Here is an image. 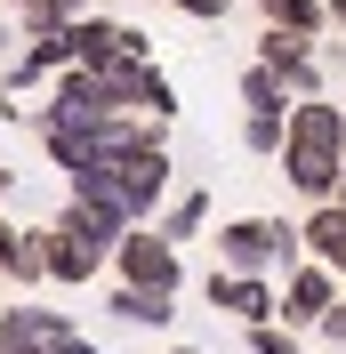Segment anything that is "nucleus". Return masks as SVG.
I'll use <instances>...</instances> for the list:
<instances>
[{
    "label": "nucleus",
    "instance_id": "obj_20",
    "mask_svg": "<svg viewBox=\"0 0 346 354\" xmlns=\"http://www.w3.org/2000/svg\"><path fill=\"white\" fill-rule=\"evenodd\" d=\"M170 354H194V346H170Z\"/></svg>",
    "mask_w": 346,
    "mask_h": 354
},
{
    "label": "nucleus",
    "instance_id": "obj_4",
    "mask_svg": "<svg viewBox=\"0 0 346 354\" xmlns=\"http://www.w3.org/2000/svg\"><path fill=\"white\" fill-rule=\"evenodd\" d=\"M113 258H121V282H129V290L177 298V242H161V234H121Z\"/></svg>",
    "mask_w": 346,
    "mask_h": 354
},
{
    "label": "nucleus",
    "instance_id": "obj_17",
    "mask_svg": "<svg viewBox=\"0 0 346 354\" xmlns=\"http://www.w3.org/2000/svg\"><path fill=\"white\" fill-rule=\"evenodd\" d=\"M185 17H226V0H177Z\"/></svg>",
    "mask_w": 346,
    "mask_h": 354
},
{
    "label": "nucleus",
    "instance_id": "obj_1",
    "mask_svg": "<svg viewBox=\"0 0 346 354\" xmlns=\"http://www.w3.org/2000/svg\"><path fill=\"white\" fill-rule=\"evenodd\" d=\"M338 161H346V113L322 105V97H306L282 121V169H290V185L306 201H330L338 194Z\"/></svg>",
    "mask_w": 346,
    "mask_h": 354
},
{
    "label": "nucleus",
    "instance_id": "obj_7",
    "mask_svg": "<svg viewBox=\"0 0 346 354\" xmlns=\"http://www.w3.org/2000/svg\"><path fill=\"white\" fill-rule=\"evenodd\" d=\"M210 306L242 314V322L258 330V322H274V290H266V282H250V274H210Z\"/></svg>",
    "mask_w": 346,
    "mask_h": 354
},
{
    "label": "nucleus",
    "instance_id": "obj_9",
    "mask_svg": "<svg viewBox=\"0 0 346 354\" xmlns=\"http://www.w3.org/2000/svg\"><path fill=\"white\" fill-rule=\"evenodd\" d=\"M57 234H73L81 250H97V258H105V250L121 242V218H113V209H97V201H65V218H57Z\"/></svg>",
    "mask_w": 346,
    "mask_h": 354
},
{
    "label": "nucleus",
    "instance_id": "obj_8",
    "mask_svg": "<svg viewBox=\"0 0 346 354\" xmlns=\"http://www.w3.org/2000/svg\"><path fill=\"white\" fill-rule=\"evenodd\" d=\"M298 242L314 250V266H322V274H346V209H338V201H322V209L298 225Z\"/></svg>",
    "mask_w": 346,
    "mask_h": 354
},
{
    "label": "nucleus",
    "instance_id": "obj_14",
    "mask_svg": "<svg viewBox=\"0 0 346 354\" xmlns=\"http://www.w3.org/2000/svg\"><path fill=\"white\" fill-rule=\"evenodd\" d=\"M250 346H258V354H298V338H282L274 322H258V330H250Z\"/></svg>",
    "mask_w": 346,
    "mask_h": 354
},
{
    "label": "nucleus",
    "instance_id": "obj_13",
    "mask_svg": "<svg viewBox=\"0 0 346 354\" xmlns=\"http://www.w3.org/2000/svg\"><path fill=\"white\" fill-rule=\"evenodd\" d=\"M185 234H201V194H185L170 209V225H161V242H185Z\"/></svg>",
    "mask_w": 346,
    "mask_h": 354
},
{
    "label": "nucleus",
    "instance_id": "obj_16",
    "mask_svg": "<svg viewBox=\"0 0 346 354\" xmlns=\"http://www.w3.org/2000/svg\"><path fill=\"white\" fill-rule=\"evenodd\" d=\"M314 330H330V338H338V346H346V306H330L322 322H314Z\"/></svg>",
    "mask_w": 346,
    "mask_h": 354
},
{
    "label": "nucleus",
    "instance_id": "obj_12",
    "mask_svg": "<svg viewBox=\"0 0 346 354\" xmlns=\"http://www.w3.org/2000/svg\"><path fill=\"white\" fill-rule=\"evenodd\" d=\"M242 97H250V113H290V105H282V81H274V73H242Z\"/></svg>",
    "mask_w": 346,
    "mask_h": 354
},
{
    "label": "nucleus",
    "instance_id": "obj_2",
    "mask_svg": "<svg viewBox=\"0 0 346 354\" xmlns=\"http://www.w3.org/2000/svg\"><path fill=\"white\" fill-rule=\"evenodd\" d=\"M290 258H298V225L282 218H234L217 225V274H250V282H266V274H290Z\"/></svg>",
    "mask_w": 346,
    "mask_h": 354
},
{
    "label": "nucleus",
    "instance_id": "obj_6",
    "mask_svg": "<svg viewBox=\"0 0 346 354\" xmlns=\"http://www.w3.org/2000/svg\"><path fill=\"white\" fill-rule=\"evenodd\" d=\"M33 258H41V282H89V274H97V250H81L73 242V234H57V225H48V234H33Z\"/></svg>",
    "mask_w": 346,
    "mask_h": 354
},
{
    "label": "nucleus",
    "instance_id": "obj_19",
    "mask_svg": "<svg viewBox=\"0 0 346 354\" xmlns=\"http://www.w3.org/2000/svg\"><path fill=\"white\" fill-rule=\"evenodd\" d=\"M330 17H338V24H346V0H338V8H330Z\"/></svg>",
    "mask_w": 346,
    "mask_h": 354
},
{
    "label": "nucleus",
    "instance_id": "obj_3",
    "mask_svg": "<svg viewBox=\"0 0 346 354\" xmlns=\"http://www.w3.org/2000/svg\"><path fill=\"white\" fill-rule=\"evenodd\" d=\"M0 354H97V346L73 330L65 314H48V306H17V314H0Z\"/></svg>",
    "mask_w": 346,
    "mask_h": 354
},
{
    "label": "nucleus",
    "instance_id": "obj_18",
    "mask_svg": "<svg viewBox=\"0 0 346 354\" xmlns=\"http://www.w3.org/2000/svg\"><path fill=\"white\" fill-rule=\"evenodd\" d=\"M8 185H17V177H8V169H0V194H8Z\"/></svg>",
    "mask_w": 346,
    "mask_h": 354
},
{
    "label": "nucleus",
    "instance_id": "obj_10",
    "mask_svg": "<svg viewBox=\"0 0 346 354\" xmlns=\"http://www.w3.org/2000/svg\"><path fill=\"white\" fill-rule=\"evenodd\" d=\"M0 282H41V258H33V234L0 218Z\"/></svg>",
    "mask_w": 346,
    "mask_h": 354
},
{
    "label": "nucleus",
    "instance_id": "obj_5",
    "mask_svg": "<svg viewBox=\"0 0 346 354\" xmlns=\"http://www.w3.org/2000/svg\"><path fill=\"white\" fill-rule=\"evenodd\" d=\"M330 306H338V274H322V266H298V274L282 282V298H274L282 322H322Z\"/></svg>",
    "mask_w": 346,
    "mask_h": 354
},
{
    "label": "nucleus",
    "instance_id": "obj_15",
    "mask_svg": "<svg viewBox=\"0 0 346 354\" xmlns=\"http://www.w3.org/2000/svg\"><path fill=\"white\" fill-rule=\"evenodd\" d=\"M41 8H48V17H57V24H73V17H81V8H89V0H41Z\"/></svg>",
    "mask_w": 346,
    "mask_h": 354
},
{
    "label": "nucleus",
    "instance_id": "obj_11",
    "mask_svg": "<svg viewBox=\"0 0 346 354\" xmlns=\"http://www.w3.org/2000/svg\"><path fill=\"white\" fill-rule=\"evenodd\" d=\"M105 306H113V314H121V322H153V330H161V322H170V298H153V290H129V282L113 290Z\"/></svg>",
    "mask_w": 346,
    "mask_h": 354
}]
</instances>
